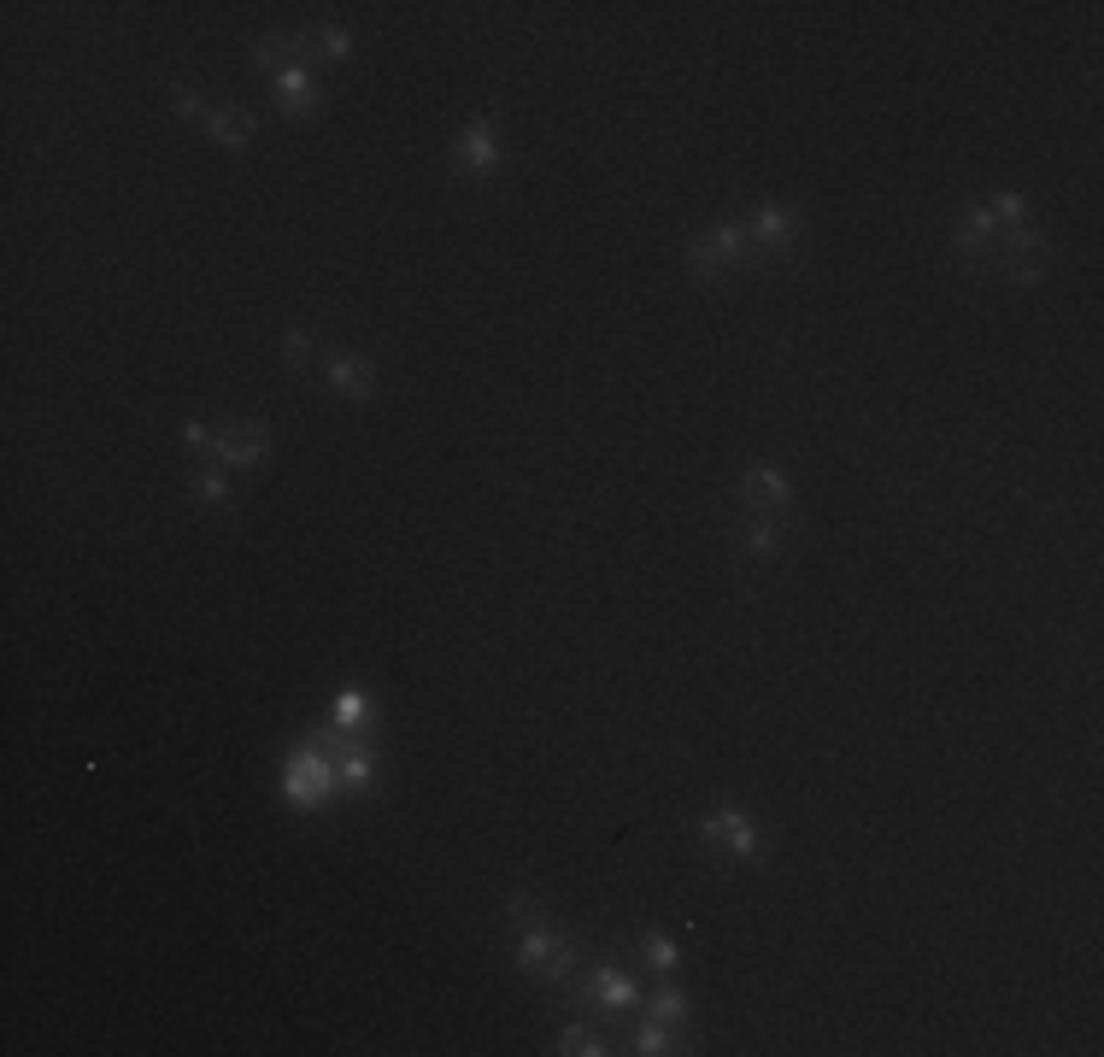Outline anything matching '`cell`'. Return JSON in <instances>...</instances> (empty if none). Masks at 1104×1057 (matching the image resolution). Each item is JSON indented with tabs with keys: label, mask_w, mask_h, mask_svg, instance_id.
<instances>
[{
	"label": "cell",
	"mask_w": 1104,
	"mask_h": 1057,
	"mask_svg": "<svg viewBox=\"0 0 1104 1057\" xmlns=\"http://www.w3.org/2000/svg\"><path fill=\"white\" fill-rule=\"evenodd\" d=\"M752 253V235L740 230V224H723V230H711V235H699L688 247V265L693 271H717V265H729V259H746Z\"/></svg>",
	"instance_id": "3957f363"
},
{
	"label": "cell",
	"mask_w": 1104,
	"mask_h": 1057,
	"mask_svg": "<svg viewBox=\"0 0 1104 1057\" xmlns=\"http://www.w3.org/2000/svg\"><path fill=\"white\" fill-rule=\"evenodd\" d=\"M740 494H746V500H758V506H770V511H782L787 500H793V488H787V476L776 470V464L746 470V476H740Z\"/></svg>",
	"instance_id": "ba28073f"
},
{
	"label": "cell",
	"mask_w": 1104,
	"mask_h": 1057,
	"mask_svg": "<svg viewBox=\"0 0 1104 1057\" xmlns=\"http://www.w3.org/2000/svg\"><path fill=\"white\" fill-rule=\"evenodd\" d=\"M206 136H212V141H224L230 153H241V147L253 141V124H247L241 112H230V106H224V112H206Z\"/></svg>",
	"instance_id": "8fae6325"
},
{
	"label": "cell",
	"mask_w": 1104,
	"mask_h": 1057,
	"mask_svg": "<svg viewBox=\"0 0 1104 1057\" xmlns=\"http://www.w3.org/2000/svg\"><path fill=\"white\" fill-rule=\"evenodd\" d=\"M359 723H370V699L365 693H341L335 699V729H359Z\"/></svg>",
	"instance_id": "5bb4252c"
},
{
	"label": "cell",
	"mask_w": 1104,
	"mask_h": 1057,
	"mask_svg": "<svg viewBox=\"0 0 1104 1057\" xmlns=\"http://www.w3.org/2000/svg\"><path fill=\"white\" fill-rule=\"evenodd\" d=\"M459 171H476V177L500 171V141H494V124H488V118H476V124L459 136Z\"/></svg>",
	"instance_id": "277c9868"
},
{
	"label": "cell",
	"mask_w": 1104,
	"mask_h": 1057,
	"mask_svg": "<svg viewBox=\"0 0 1104 1057\" xmlns=\"http://www.w3.org/2000/svg\"><path fill=\"white\" fill-rule=\"evenodd\" d=\"M276 94H282V112L288 118H312L323 100H318V89H312V77L300 71V65H282L276 71Z\"/></svg>",
	"instance_id": "52a82bcc"
},
{
	"label": "cell",
	"mask_w": 1104,
	"mask_h": 1057,
	"mask_svg": "<svg viewBox=\"0 0 1104 1057\" xmlns=\"http://www.w3.org/2000/svg\"><path fill=\"white\" fill-rule=\"evenodd\" d=\"M752 241H764V247H787V241H793V235H799V218H793V212H787V206H764V212H758V218H752Z\"/></svg>",
	"instance_id": "30bf717a"
},
{
	"label": "cell",
	"mask_w": 1104,
	"mask_h": 1057,
	"mask_svg": "<svg viewBox=\"0 0 1104 1057\" xmlns=\"http://www.w3.org/2000/svg\"><path fill=\"white\" fill-rule=\"evenodd\" d=\"M171 106H177L183 118H200V124H206V100H200V94H188V89H171Z\"/></svg>",
	"instance_id": "ffe728a7"
},
{
	"label": "cell",
	"mask_w": 1104,
	"mask_h": 1057,
	"mask_svg": "<svg viewBox=\"0 0 1104 1057\" xmlns=\"http://www.w3.org/2000/svg\"><path fill=\"white\" fill-rule=\"evenodd\" d=\"M212 453H218V464H259L265 453H271V429H230V435H218L212 441Z\"/></svg>",
	"instance_id": "8992f818"
},
{
	"label": "cell",
	"mask_w": 1104,
	"mask_h": 1057,
	"mask_svg": "<svg viewBox=\"0 0 1104 1057\" xmlns=\"http://www.w3.org/2000/svg\"><path fill=\"white\" fill-rule=\"evenodd\" d=\"M705 840H729L735 858H758V828L746 823V811H711L705 817Z\"/></svg>",
	"instance_id": "5b68a950"
},
{
	"label": "cell",
	"mask_w": 1104,
	"mask_h": 1057,
	"mask_svg": "<svg viewBox=\"0 0 1104 1057\" xmlns=\"http://www.w3.org/2000/svg\"><path fill=\"white\" fill-rule=\"evenodd\" d=\"M194 494H200L206 506H230V482H224V470H200V476H194Z\"/></svg>",
	"instance_id": "9a60e30c"
},
{
	"label": "cell",
	"mask_w": 1104,
	"mask_h": 1057,
	"mask_svg": "<svg viewBox=\"0 0 1104 1057\" xmlns=\"http://www.w3.org/2000/svg\"><path fill=\"white\" fill-rule=\"evenodd\" d=\"M558 1052L594 1057V1052H605V1040H599V1034H588V1028H564V1046H558Z\"/></svg>",
	"instance_id": "ac0fdd59"
},
{
	"label": "cell",
	"mask_w": 1104,
	"mask_h": 1057,
	"mask_svg": "<svg viewBox=\"0 0 1104 1057\" xmlns=\"http://www.w3.org/2000/svg\"><path fill=\"white\" fill-rule=\"evenodd\" d=\"M329 388L341 394V400H370L376 394V370L365 359H335L329 365Z\"/></svg>",
	"instance_id": "9c48e42d"
},
{
	"label": "cell",
	"mask_w": 1104,
	"mask_h": 1057,
	"mask_svg": "<svg viewBox=\"0 0 1104 1057\" xmlns=\"http://www.w3.org/2000/svg\"><path fill=\"white\" fill-rule=\"evenodd\" d=\"M212 441H218V435H212L206 423H183V447H194V453H212Z\"/></svg>",
	"instance_id": "44dd1931"
},
{
	"label": "cell",
	"mask_w": 1104,
	"mask_h": 1057,
	"mask_svg": "<svg viewBox=\"0 0 1104 1057\" xmlns=\"http://www.w3.org/2000/svg\"><path fill=\"white\" fill-rule=\"evenodd\" d=\"M594 999L605 1005V1011H629L641 993H635V981H623L617 969H599V975H594Z\"/></svg>",
	"instance_id": "7c38bea8"
},
{
	"label": "cell",
	"mask_w": 1104,
	"mask_h": 1057,
	"mask_svg": "<svg viewBox=\"0 0 1104 1057\" xmlns=\"http://www.w3.org/2000/svg\"><path fill=\"white\" fill-rule=\"evenodd\" d=\"M323 53H329V59H347V53H353V36H347V30H323Z\"/></svg>",
	"instance_id": "603a6c76"
},
{
	"label": "cell",
	"mask_w": 1104,
	"mask_h": 1057,
	"mask_svg": "<svg viewBox=\"0 0 1104 1057\" xmlns=\"http://www.w3.org/2000/svg\"><path fill=\"white\" fill-rule=\"evenodd\" d=\"M635 1052H646V1057L670 1052V1040H664V1028H658V1022H646V1028H641V1046H635Z\"/></svg>",
	"instance_id": "7402d4cb"
},
{
	"label": "cell",
	"mask_w": 1104,
	"mask_h": 1057,
	"mask_svg": "<svg viewBox=\"0 0 1104 1057\" xmlns=\"http://www.w3.org/2000/svg\"><path fill=\"white\" fill-rule=\"evenodd\" d=\"M652 1016H658V1022H682V1016H688V999H682L676 987H664V993H652Z\"/></svg>",
	"instance_id": "e0dca14e"
},
{
	"label": "cell",
	"mask_w": 1104,
	"mask_h": 1057,
	"mask_svg": "<svg viewBox=\"0 0 1104 1057\" xmlns=\"http://www.w3.org/2000/svg\"><path fill=\"white\" fill-rule=\"evenodd\" d=\"M306 353H312V335H306V329H288V359H294V365H300V359H306Z\"/></svg>",
	"instance_id": "cb8c5ba5"
},
{
	"label": "cell",
	"mask_w": 1104,
	"mask_h": 1057,
	"mask_svg": "<svg viewBox=\"0 0 1104 1057\" xmlns=\"http://www.w3.org/2000/svg\"><path fill=\"white\" fill-rule=\"evenodd\" d=\"M746 547L752 552H776V523L764 517V523H746Z\"/></svg>",
	"instance_id": "d6986e66"
},
{
	"label": "cell",
	"mask_w": 1104,
	"mask_h": 1057,
	"mask_svg": "<svg viewBox=\"0 0 1104 1057\" xmlns=\"http://www.w3.org/2000/svg\"><path fill=\"white\" fill-rule=\"evenodd\" d=\"M517 969H529V975H564L570 969V940L564 934H552V928H523V940H517Z\"/></svg>",
	"instance_id": "7a4b0ae2"
},
{
	"label": "cell",
	"mask_w": 1104,
	"mask_h": 1057,
	"mask_svg": "<svg viewBox=\"0 0 1104 1057\" xmlns=\"http://www.w3.org/2000/svg\"><path fill=\"white\" fill-rule=\"evenodd\" d=\"M370 776H376V758L370 752H347L341 758V782L347 787H370Z\"/></svg>",
	"instance_id": "2e32d148"
},
{
	"label": "cell",
	"mask_w": 1104,
	"mask_h": 1057,
	"mask_svg": "<svg viewBox=\"0 0 1104 1057\" xmlns=\"http://www.w3.org/2000/svg\"><path fill=\"white\" fill-rule=\"evenodd\" d=\"M641 952H646V964H652V969H664V975H670V969L682 964L676 940H664V934H641Z\"/></svg>",
	"instance_id": "4fadbf2b"
},
{
	"label": "cell",
	"mask_w": 1104,
	"mask_h": 1057,
	"mask_svg": "<svg viewBox=\"0 0 1104 1057\" xmlns=\"http://www.w3.org/2000/svg\"><path fill=\"white\" fill-rule=\"evenodd\" d=\"M335 782H341V770H335L323 752H294V758H288V776H282V787H288L294 805H323Z\"/></svg>",
	"instance_id": "6da1fadb"
}]
</instances>
